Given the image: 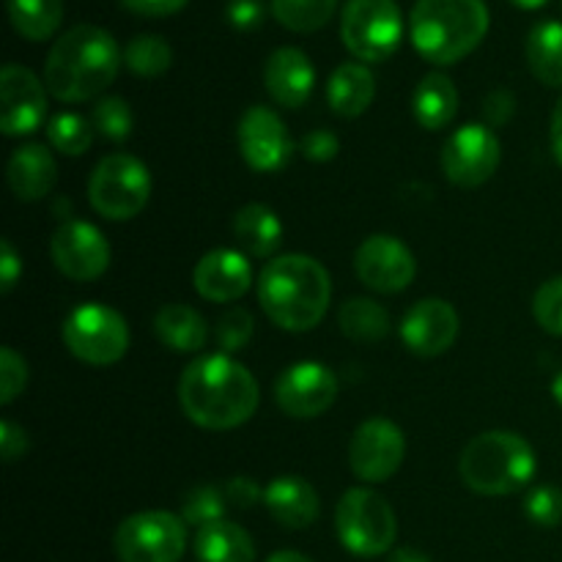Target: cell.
Masks as SVG:
<instances>
[{"mask_svg": "<svg viewBox=\"0 0 562 562\" xmlns=\"http://www.w3.org/2000/svg\"><path fill=\"white\" fill-rule=\"evenodd\" d=\"M258 398L261 393L252 373L228 355L198 357L181 373V409L195 426L209 431H231L247 423L256 415Z\"/></svg>", "mask_w": 562, "mask_h": 562, "instance_id": "1", "label": "cell"}, {"mask_svg": "<svg viewBox=\"0 0 562 562\" xmlns=\"http://www.w3.org/2000/svg\"><path fill=\"white\" fill-rule=\"evenodd\" d=\"M333 280L329 272L311 256L289 252L263 267L258 278V302L269 322L285 333H307L318 327L329 307Z\"/></svg>", "mask_w": 562, "mask_h": 562, "instance_id": "2", "label": "cell"}, {"mask_svg": "<svg viewBox=\"0 0 562 562\" xmlns=\"http://www.w3.org/2000/svg\"><path fill=\"white\" fill-rule=\"evenodd\" d=\"M121 64L124 53L104 27L77 25L49 49L44 82L60 102H88L115 80Z\"/></svg>", "mask_w": 562, "mask_h": 562, "instance_id": "3", "label": "cell"}, {"mask_svg": "<svg viewBox=\"0 0 562 562\" xmlns=\"http://www.w3.org/2000/svg\"><path fill=\"white\" fill-rule=\"evenodd\" d=\"M409 33L428 64H456L486 38L488 9L483 0H417Z\"/></svg>", "mask_w": 562, "mask_h": 562, "instance_id": "4", "label": "cell"}, {"mask_svg": "<svg viewBox=\"0 0 562 562\" xmlns=\"http://www.w3.org/2000/svg\"><path fill=\"white\" fill-rule=\"evenodd\" d=\"M461 481L483 497H505L536 475V450L514 431L477 434L459 459Z\"/></svg>", "mask_w": 562, "mask_h": 562, "instance_id": "5", "label": "cell"}, {"mask_svg": "<svg viewBox=\"0 0 562 562\" xmlns=\"http://www.w3.org/2000/svg\"><path fill=\"white\" fill-rule=\"evenodd\" d=\"M335 530L346 552L357 558H379L393 549L398 519L382 494L371 488H349L335 508Z\"/></svg>", "mask_w": 562, "mask_h": 562, "instance_id": "6", "label": "cell"}, {"mask_svg": "<svg viewBox=\"0 0 562 562\" xmlns=\"http://www.w3.org/2000/svg\"><path fill=\"white\" fill-rule=\"evenodd\" d=\"M151 198L148 168L132 154H110L93 168L88 181V201L102 217L124 223L137 217Z\"/></svg>", "mask_w": 562, "mask_h": 562, "instance_id": "7", "label": "cell"}, {"mask_svg": "<svg viewBox=\"0 0 562 562\" xmlns=\"http://www.w3.org/2000/svg\"><path fill=\"white\" fill-rule=\"evenodd\" d=\"M346 49L362 64L387 60L404 36V20L395 0H346L340 16Z\"/></svg>", "mask_w": 562, "mask_h": 562, "instance_id": "8", "label": "cell"}, {"mask_svg": "<svg viewBox=\"0 0 562 562\" xmlns=\"http://www.w3.org/2000/svg\"><path fill=\"white\" fill-rule=\"evenodd\" d=\"M64 344L88 366H113L130 349V327L119 311L99 302H86L66 316Z\"/></svg>", "mask_w": 562, "mask_h": 562, "instance_id": "9", "label": "cell"}, {"mask_svg": "<svg viewBox=\"0 0 562 562\" xmlns=\"http://www.w3.org/2000/svg\"><path fill=\"white\" fill-rule=\"evenodd\" d=\"M187 521L168 510H143L115 530L121 562H179L187 547Z\"/></svg>", "mask_w": 562, "mask_h": 562, "instance_id": "10", "label": "cell"}, {"mask_svg": "<svg viewBox=\"0 0 562 562\" xmlns=\"http://www.w3.org/2000/svg\"><path fill=\"white\" fill-rule=\"evenodd\" d=\"M503 146L492 126L467 124L448 137L442 148V170L448 181L464 190L486 184L499 168Z\"/></svg>", "mask_w": 562, "mask_h": 562, "instance_id": "11", "label": "cell"}, {"mask_svg": "<svg viewBox=\"0 0 562 562\" xmlns=\"http://www.w3.org/2000/svg\"><path fill=\"white\" fill-rule=\"evenodd\" d=\"M406 456L404 431L393 420L371 417L349 442V467L360 481L384 483L401 470Z\"/></svg>", "mask_w": 562, "mask_h": 562, "instance_id": "12", "label": "cell"}, {"mask_svg": "<svg viewBox=\"0 0 562 562\" xmlns=\"http://www.w3.org/2000/svg\"><path fill=\"white\" fill-rule=\"evenodd\" d=\"M49 252L60 274L71 280H97L110 267V245L102 231L82 220H66L49 241Z\"/></svg>", "mask_w": 562, "mask_h": 562, "instance_id": "13", "label": "cell"}, {"mask_svg": "<svg viewBox=\"0 0 562 562\" xmlns=\"http://www.w3.org/2000/svg\"><path fill=\"white\" fill-rule=\"evenodd\" d=\"M357 278L379 294H398L415 280L417 261L409 247L387 234L368 236L355 256Z\"/></svg>", "mask_w": 562, "mask_h": 562, "instance_id": "14", "label": "cell"}, {"mask_svg": "<svg viewBox=\"0 0 562 562\" xmlns=\"http://www.w3.org/2000/svg\"><path fill=\"white\" fill-rule=\"evenodd\" d=\"M236 137H239V151L245 162L258 173H274L285 168L294 154V140L283 119L263 104H256L241 115Z\"/></svg>", "mask_w": 562, "mask_h": 562, "instance_id": "15", "label": "cell"}, {"mask_svg": "<svg viewBox=\"0 0 562 562\" xmlns=\"http://www.w3.org/2000/svg\"><path fill=\"white\" fill-rule=\"evenodd\" d=\"M47 115V93L42 80L20 64H5L0 71V130L9 137L36 132Z\"/></svg>", "mask_w": 562, "mask_h": 562, "instance_id": "16", "label": "cell"}, {"mask_svg": "<svg viewBox=\"0 0 562 562\" xmlns=\"http://www.w3.org/2000/svg\"><path fill=\"white\" fill-rule=\"evenodd\" d=\"M274 398L285 415L296 420H311L324 415L338 398V379L322 362H296L280 373L274 384Z\"/></svg>", "mask_w": 562, "mask_h": 562, "instance_id": "17", "label": "cell"}, {"mask_svg": "<svg viewBox=\"0 0 562 562\" xmlns=\"http://www.w3.org/2000/svg\"><path fill=\"white\" fill-rule=\"evenodd\" d=\"M401 338L417 357H439L459 338V313L445 300H423L401 322Z\"/></svg>", "mask_w": 562, "mask_h": 562, "instance_id": "18", "label": "cell"}, {"mask_svg": "<svg viewBox=\"0 0 562 562\" xmlns=\"http://www.w3.org/2000/svg\"><path fill=\"white\" fill-rule=\"evenodd\" d=\"M250 283V261L236 250L206 252L192 272V285L209 302H236L247 294Z\"/></svg>", "mask_w": 562, "mask_h": 562, "instance_id": "19", "label": "cell"}, {"mask_svg": "<svg viewBox=\"0 0 562 562\" xmlns=\"http://www.w3.org/2000/svg\"><path fill=\"white\" fill-rule=\"evenodd\" d=\"M263 86L280 108L296 110L307 102L316 86L311 58L296 47H280L263 64Z\"/></svg>", "mask_w": 562, "mask_h": 562, "instance_id": "20", "label": "cell"}, {"mask_svg": "<svg viewBox=\"0 0 562 562\" xmlns=\"http://www.w3.org/2000/svg\"><path fill=\"white\" fill-rule=\"evenodd\" d=\"M263 505L289 530H305L318 519V494L305 477L280 475L263 488Z\"/></svg>", "mask_w": 562, "mask_h": 562, "instance_id": "21", "label": "cell"}, {"mask_svg": "<svg viewBox=\"0 0 562 562\" xmlns=\"http://www.w3.org/2000/svg\"><path fill=\"white\" fill-rule=\"evenodd\" d=\"M5 179H9L11 192L20 201H42L55 187L58 165H55L53 154L47 148L38 146V143H27V146H20L11 154Z\"/></svg>", "mask_w": 562, "mask_h": 562, "instance_id": "22", "label": "cell"}, {"mask_svg": "<svg viewBox=\"0 0 562 562\" xmlns=\"http://www.w3.org/2000/svg\"><path fill=\"white\" fill-rule=\"evenodd\" d=\"M154 335L165 349L176 351V355H192L201 351L209 340L206 318L190 305H162L154 316Z\"/></svg>", "mask_w": 562, "mask_h": 562, "instance_id": "23", "label": "cell"}, {"mask_svg": "<svg viewBox=\"0 0 562 562\" xmlns=\"http://www.w3.org/2000/svg\"><path fill=\"white\" fill-rule=\"evenodd\" d=\"M412 110H415V119L423 130H445L456 119V113H459V88L453 86L448 75L431 71V75H426L417 82L415 97H412Z\"/></svg>", "mask_w": 562, "mask_h": 562, "instance_id": "24", "label": "cell"}, {"mask_svg": "<svg viewBox=\"0 0 562 562\" xmlns=\"http://www.w3.org/2000/svg\"><path fill=\"white\" fill-rule=\"evenodd\" d=\"M373 97H376V80H373L371 69L362 64H340L333 71L327 86L329 108L340 115V119H357L371 108Z\"/></svg>", "mask_w": 562, "mask_h": 562, "instance_id": "25", "label": "cell"}, {"mask_svg": "<svg viewBox=\"0 0 562 562\" xmlns=\"http://www.w3.org/2000/svg\"><path fill=\"white\" fill-rule=\"evenodd\" d=\"M234 236L252 258H269L278 252L283 241V223L278 214L263 203H247L234 217Z\"/></svg>", "mask_w": 562, "mask_h": 562, "instance_id": "26", "label": "cell"}, {"mask_svg": "<svg viewBox=\"0 0 562 562\" xmlns=\"http://www.w3.org/2000/svg\"><path fill=\"white\" fill-rule=\"evenodd\" d=\"M192 547L201 562H256V543L250 532L225 519L201 527Z\"/></svg>", "mask_w": 562, "mask_h": 562, "instance_id": "27", "label": "cell"}, {"mask_svg": "<svg viewBox=\"0 0 562 562\" xmlns=\"http://www.w3.org/2000/svg\"><path fill=\"white\" fill-rule=\"evenodd\" d=\"M527 66L549 88H562V22L543 20L525 44Z\"/></svg>", "mask_w": 562, "mask_h": 562, "instance_id": "28", "label": "cell"}, {"mask_svg": "<svg viewBox=\"0 0 562 562\" xmlns=\"http://www.w3.org/2000/svg\"><path fill=\"white\" fill-rule=\"evenodd\" d=\"M9 20L20 36L44 42L64 20V0H9Z\"/></svg>", "mask_w": 562, "mask_h": 562, "instance_id": "29", "label": "cell"}, {"mask_svg": "<svg viewBox=\"0 0 562 562\" xmlns=\"http://www.w3.org/2000/svg\"><path fill=\"white\" fill-rule=\"evenodd\" d=\"M338 322L346 338L357 340V344H376L390 333L387 311L379 302L366 300V296L346 300L338 313Z\"/></svg>", "mask_w": 562, "mask_h": 562, "instance_id": "30", "label": "cell"}, {"mask_svg": "<svg viewBox=\"0 0 562 562\" xmlns=\"http://www.w3.org/2000/svg\"><path fill=\"white\" fill-rule=\"evenodd\" d=\"M338 0H272V14L294 33H313L327 25Z\"/></svg>", "mask_w": 562, "mask_h": 562, "instance_id": "31", "label": "cell"}, {"mask_svg": "<svg viewBox=\"0 0 562 562\" xmlns=\"http://www.w3.org/2000/svg\"><path fill=\"white\" fill-rule=\"evenodd\" d=\"M173 64V49L162 36H135L124 47V66L137 77H159Z\"/></svg>", "mask_w": 562, "mask_h": 562, "instance_id": "32", "label": "cell"}, {"mask_svg": "<svg viewBox=\"0 0 562 562\" xmlns=\"http://www.w3.org/2000/svg\"><path fill=\"white\" fill-rule=\"evenodd\" d=\"M47 137L66 157H80L93 143V124L77 113H60L47 124Z\"/></svg>", "mask_w": 562, "mask_h": 562, "instance_id": "33", "label": "cell"}, {"mask_svg": "<svg viewBox=\"0 0 562 562\" xmlns=\"http://www.w3.org/2000/svg\"><path fill=\"white\" fill-rule=\"evenodd\" d=\"M225 508H228L225 488L195 486L187 494L184 508H181V519H184L187 525L195 527V530H201V527L214 525V521H223Z\"/></svg>", "mask_w": 562, "mask_h": 562, "instance_id": "34", "label": "cell"}, {"mask_svg": "<svg viewBox=\"0 0 562 562\" xmlns=\"http://www.w3.org/2000/svg\"><path fill=\"white\" fill-rule=\"evenodd\" d=\"M91 124L102 137L121 143L132 135L135 115H132V108L121 97H104L102 102L93 108Z\"/></svg>", "mask_w": 562, "mask_h": 562, "instance_id": "35", "label": "cell"}, {"mask_svg": "<svg viewBox=\"0 0 562 562\" xmlns=\"http://www.w3.org/2000/svg\"><path fill=\"white\" fill-rule=\"evenodd\" d=\"M252 316L245 307H231L223 316L217 318V329H214V338H217V346L225 351V355H234V351L245 349L252 338Z\"/></svg>", "mask_w": 562, "mask_h": 562, "instance_id": "36", "label": "cell"}, {"mask_svg": "<svg viewBox=\"0 0 562 562\" xmlns=\"http://www.w3.org/2000/svg\"><path fill=\"white\" fill-rule=\"evenodd\" d=\"M532 313H536V322L541 324L549 335L562 338V274L560 278L547 280V283L538 289L536 300H532Z\"/></svg>", "mask_w": 562, "mask_h": 562, "instance_id": "37", "label": "cell"}, {"mask_svg": "<svg viewBox=\"0 0 562 562\" xmlns=\"http://www.w3.org/2000/svg\"><path fill=\"white\" fill-rule=\"evenodd\" d=\"M525 514L538 527L562 525V492L558 486H538L527 494Z\"/></svg>", "mask_w": 562, "mask_h": 562, "instance_id": "38", "label": "cell"}, {"mask_svg": "<svg viewBox=\"0 0 562 562\" xmlns=\"http://www.w3.org/2000/svg\"><path fill=\"white\" fill-rule=\"evenodd\" d=\"M27 384V366L11 346L0 351V404L9 406L11 401L20 398Z\"/></svg>", "mask_w": 562, "mask_h": 562, "instance_id": "39", "label": "cell"}, {"mask_svg": "<svg viewBox=\"0 0 562 562\" xmlns=\"http://www.w3.org/2000/svg\"><path fill=\"white\" fill-rule=\"evenodd\" d=\"M300 151L311 162H329V159L338 157L340 140L329 130H313L300 140Z\"/></svg>", "mask_w": 562, "mask_h": 562, "instance_id": "40", "label": "cell"}, {"mask_svg": "<svg viewBox=\"0 0 562 562\" xmlns=\"http://www.w3.org/2000/svg\"><path fill=\"white\" fill-rule=\"evenodd\" d=\"M481 110H483V119H486V124L492 126V130L494 126H503L514 119L516 97L508 91V88H494L492 93H486Z\"/></svg>", "mask_w": 562, "mask_h": 562, "instance_id": "41", "label": "cell"}, {"mask_svg": "<svg viewBox=\"0 0 562 562\" xmlns=\"http://www.w3.org/2000/svg\"><path fill=\"white\" fill-rule=\"evenodd\" d=\"M228 22L236 27V31H256L258 25L267 16V5L261 0H228Z\"/></svg>", "mask_w": 562, "mask_h": 562, "instance_id": "42", "label": "cell"}, {"mask_svg": "<svg viewBox=\"0 0 562 562\" xmlns=\"http://www.w3.org/2000/svg\"><path fill=\"white\" fill-rule=\"evenodd\" d=\"M223 488L225 499H228V505H234V508H252V505L263 499V488L258 486L252 477H231Z\"/></svg>", "mask_w": 562, "mask_h": 562, "instance_id": "43", "label": "cell"}, {"mask_svg": "<svg viewBox=\"0 0 562 562\" xmlns=\"http://www.w3.org/2000/svg\"><path fill=\"white\" fill-rule=\"evenodd\" d=\"M25 450H27V434L11 420L0 423V453H3L5 464H14L16 459H22Z\"/></svg>", "mask_w": 562, "mask_h": 562, "instance_id": "44", "label": "cell"}, {"mask_svg": "<svg viewBox=\"0 0 562 562\" xmlns=\"http://www.w3.org/2000/svg\"><path fill=\"white\" fill-rule=\"evenodd\" d=\"M130 11L140 16H170L187 5V0H121Z\"/></svg>", "mask_w": 562, "mask_h": 562, "instance_id": "45", "label": "cell"}, {"mask_svg": "<svg viewBox=\"0 0 562 562\" xmlns=\"http://www.w3.org/2000/svg\"><path fill=\"white\" fill-rule=\"evenodd\" d=\"M20 272H22L20 256H16L14 245H11L9 239H3V247H0V283H3L5 294H9V291L16 285Z\"/></svg>", "mask_w": 562, "mask_h": 562, "instance_id": "46", "label": "cell"}, {"mask_svg": "<svg viewBox=\"0 0 562 562\" xmlns=\"http://www.w3.org/2000/svg\"><path fill=\"white\" fill-rule=\"evenodd\" d=\"M549 137H552V151L554 159L562 165V97L560 102L554 104V113H552V130H549Z\"/></svg>", "mask_w": 562, "mask_h": 562, "instance_id": "47", "label": "cell"}, {"mask_svg": "<svg viewBox=\"0 0 562 562\" xmlns=\"http://www.w3.org/2000/svg\"><path fill=\"white\" fill-rule=\"evenodd\" d=\"M390 562H434V560L428 558V554L417 552V549L404 547V549H395V552L390 554Z\"/></svg>", "mask_w": 562, "mask_h": 562, "instance_id": "48", "label": "cell"}, {"mask_svg": "<svg viewBox=\"0 0 562 562\" xmlns=\"http://www.w3.org/2000/svg\"><path fill=\"white\" fill-rule=\"evenodd\" d=\"M267 562H311V560L300 552H274Z\"/></svg>", "mask_w": 562, "mask_h": 562, "instance_id": "49", "label": "cell"}, {"mask_svg": "<svg viewBox=\"0 0 562 562\" xmlns=\"http://www.w3.org/2000/svg\"><path fill=\"white\" fill-rule=\"evenodd\" d=\"M514 5H519V9H541V5H547L549 0H510Z\"/></svg>", "mask_w": 562, "mask_h": 562, "instance_id": "50", "label": "cell"}, {"mask_svg": "<svg viewBox=\"0 0 562 562\" xmlns=\"http://www.w3.org/2000/svg\"><path fill=\"white\" fill-rule=\"evenodd\" d=\"M552 395H554V401L562 406V373H558V379L552 382Z\"/></svg>", "mask_w": 562, "mask_h": 562, "instance_id": "51", "label": "cell"}]
</instances>
